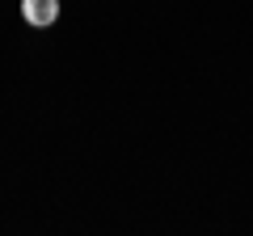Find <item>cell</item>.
<instances>
[{"label": "cell", "instance_id": "1", "mask_svg": "<svg viewBox=\"0 0 253 236\" xmlns=\"http://www.w3.org/2000/svg\"><path fill=\"white\" fill-rule=\"evenodd\" d=\"M21 17L30 21V26L46 30L59 21V0H21Z\"/></svg>", "mask_w": 253, "mask_h": 236}]
</instances>
